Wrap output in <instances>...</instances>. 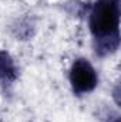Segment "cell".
I'll return each mask as SVG.
<instances>
[{
	"label": "cell",
	"mask_w": 121,
	"mask_h": 122,
	"mask_svg": "<svg viewBox=\"0 0 121 122\" xmlns=\"http://www.w3.org/2000/svg\"><path fill=\"white\" fill-rule=\"evenodd\" d=\"M120 7L118 0H98L93 9L90 17V27L98 38L118 37Z\"/></svg>",
	"instance_id": "6da1fadb"
},
{
	"label": "cell",
	"mask_w": 121,
	"mask_h": 122,
	"mask_svg": "<svg viewBox=\"0 0 121 122\" xmlns=\"http://www.w3.org/2000/svg\"><path fill=\"white\" fill-rule=\"evenodd\" d=\"M70 81L77 92H88L97 85V74L88 61L77 60L71 67Z\"/></svg>",
	"instance_id": "7a4b0ae2"
},
{
	"label": "cell",
	"mask_w": 121,
	"mask_h": 122,
	"mask_svg": "<svg viewBox=\"0 0 121 122\" xmlns=\"http://www.w3.org/2000/svg\"><path fill=\"white\" fill-rule=\"evenodd\" d=\"M14 74V65H13V61L11 58L0 51V78H9Z\"/></svg>",
	"instance_id": "3957f363"
}]
</instances>
